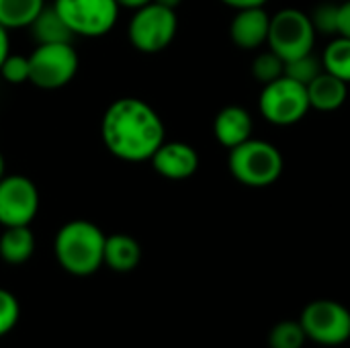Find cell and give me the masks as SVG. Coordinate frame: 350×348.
Instances as JSON below:
<instances>
[{
  "instance_id": "1",
  "label": "cell",
  "mask_w": 350,
  "mask_h": 348,
  "mask_svg": "<svg viewBox=\"0 0 350 348\" xmlns=\"http://www.w3.org/2000/svg\"><path fill=\"white\" fill-rule=\"evenodd\" d=\"M162 117L146 101L135 96L117 98L100 121L105 148L123 162H146L166 142Z\"/></svg>"
},
{
  "instance_id": "2",
  "label": "cell",
  "mask_w": 350,
  "mask_h": 348,
  "mask_svg": "<svg viewBox=\"0 0 350 348\" xmlns=\"http://www.w3.org/2000/svg\"><path fill=\"white\" fill-rule=\"evenodd\" d=\"M107 236L103 230L86 219H72L64 224L53 240V254L57 265L74 277H90L103 267Z\"/></svg>"
},
{
  "instance_id": "3",
  "label": "cell",
  "mask_w": 350,
  "mask_h": 348,
  "mask_svg": "<svg viewBox=\"0 0 350 348\" xmlns=\"http://www.w3.org/2000/svg\"><path fill=\"white\" fill-rule=\"evenodd\" d=\"M228 168L240 185L250 189H265L281 178L285 162L277 146L250 137L230 150Z\"/></svg>"
},
{
  "instance_id": "4",
  "label": "cell",
  "mask_w": 350,
  "mask_h": 348,
  "mask_svg": "<svg viewBox=\"0 0 350 348\" xmlns=\"http://www.w3.org/2000/svg\"><path fill=\"white\" fill-rule=\"evenodd\" d=\"M316 27L312 16L299 8H281L271 16L269 27V49L281 55L285 62L308 55L316 43Z\"/></svg>"
},
{
  "instance_id": "5",
  "label": "cell",
  "mask_w": 350,
  "mask_h": 348,
  "mask_svg": "<svg viewBox=\"0 0 350 348\" xmlns=\"http://www.w3.org/2000/svg\"><path fill=\"white\" fill-rule=\"evenodd\" d=\"M258 109L269 123L287 127L299 123L312 107L308 88L287 76H281L265 84L258 98Z\"/></svg>"
},
{
  "instance_id": "6",
  "label": "cell",
  "mask_w": 350,
  "mask_h": 348,
  "mask_svg": "<svg viewBox=\"0 0 350 348\" xmlns=\"http://www.w3.org/2000/svg\"><path fill=\"white\" fill-rule=\"evenodd\" d=\"M178 29L176 10L166 8L158 2H150L135 10L129 21V41L142 53H158L166 49Z\"/></svg>"
},
{
  "instance_id": "7",
  "label": "cell",
  "mask_w": 350,
  "mask_h": 348,
  "mask_svg": "<svg viewBox=\"0 0 350 348\" xmlns=\"http://www.w3.org/2000/svg\"><path fill=\"white\" fill-rule=\"evenodd\" d=\"M78 53L72 43L37 45L29 55V82L41 90H57L72 82L78 72Z\"/></svg>"
},
{
  "instance_id": "8",
  "label": "cell",
  "mask_w": 350,
  "mask_h": 348,
  "mask_svg": "<svg viewBox=\"0 0 350 348\" xmlns=\"http://www.w3.org/2000/svg\"><path fill=\"white\" fill-rule=\"evenodd\" d=\"M299 324L308 340L322 347H338L350 338L349 308L334 299L310 302L299 316Z\"/></svg>"
},
{
  "instance_id": "9",
  "label": "cell",
  "mask_w": 350,
  "mask_h": 348,
  "mask_svg": "<svg viewBox=\"0 0 350 348\" xmlns=\"http://www.w3.org/2000/svg\"><path fill=\"white\" fill-rule=\"evenodd\" d=\"M53 6L68 29L82 37L107 35L119 16V4L115 0H55Z\"/></svg>"
},
{
  "instance_id": "10",
  "label": "cell",
  "mask_w": 350,
  "mask_h": 348,
  "mask_svg": "<svg viewBox=\"0 0 350 348\" xmlns=\"http://www.w3.org/2000/svg\"><path fill=\"white\" fill-rule=\"evenodd\" d=\"M39 211V191L23 174L0 178V226H29Z\"/></svg>"
},
{
  "instance_id": "11",
  "label": "cell",
  "mask_w": 350,
  "mask_h": 348,
  "mask_svg": "<svg viewBox=\"0 0 350 348\" xmlns=\"http://www.w3.org/2000/svg\"><path fill=\"white\" fill-rule=\"evenodd\" d=\"M154 170L168 180L191 178L199 168V154L185 142H164L150 158Z\"/></svg>"
},
{
  "instance_id": "12",
  "label": "cell",
  "mask_w": 350,
  "mask_h": 348,
  "mask_svg": "<svg viewBox=\"0 0 350 348\" xmlns=\"http://www.w3.org/2000/svg\"><path fill=\"white\" fill-rule=\"evenodd\" d=\"M271 27V14L265 6L236 10V16L230 23V37L242 49H258L267 43Z\"/></svg>"
},
{
  "instance_id": "13",
  "label": "cell",
  "mask_w": 350,
  "mask_h": 348,
  "mask_svg": "<svg viewBox=\"0 0 350 348\" xmlns=\"http://www.w3.org/2000/svg\"><path fill=\"white\" fill-rule=\"evenodd\" d=\"M252 129H254V123H252L250 113L244 107H238V105L224 107L215 115V121H213V135L228 150H232V148L244 144L246 139H250Z\"/></svg>"
},
{
  "instance_id": "14",
  "label": "cell",
  "mask_w": 350,
  "mask_h": 348,
  "mask_svg": "<svg viewBox=\"0 0 350 348\" xmlns=\"http://www.w3.org/2000/svg\"><path fill=\"white\" fill-rule=\"evenodd\" d=\"M306 88L310 96V107L322 113H332L340 109L349 96V84L324 70Z\"/></svg>"
},
{
  "instance_id": "15",
  "label": "cell",
  "mask_w": 350,
  "mask_h": 348,
  "mask_svg": "<svg viewBox=\"0 0 350 348\" xmlns=\"http://www.w3.org/2000/svg\"><path fill=\"white\" fill-rule=\"evenodd\" d=\"M142 260V248L135 238L127 234H113L105 240L103 265L115 273H131Z\"/></svg>"
},
{
  "instance_id": "16",
  "label": "cell",
  "mask_w": 350,
  "mask_h": 348,
  "mask_svg": "<svg viewBox=\"0 0 350 348\" xmlns=\"http://www.w3.org/2000/svg\"><path fill=\"white\" fill-rule=\"evenodd\" d=\"M31 35L37 45H47V43H72L74 33L68 29L55 6H43L41 12L35 16V21L29 25Z\"/></svg>"
},
{
  "instance_id": "17",
  "label": "cell",
  "mask_w": 350,
  "mask_h": 348,
  "mask_svg": "<svg viewBox=\"0 0 350 348\" xmlns=\"http://www.w3.org/2000/svg\"><path fill=\"white\" fill-rule=\"evenodd\" d=\"M35 252V236L29 226L4 228L0 234V258L6 265H25Z\"/></svg>"
},
{
  "instance_id": "18",
  "label": "cell",
  "mask_w": 350,
  "mask_h": 348,
  "mask_svg": "<svg viewBox=\"0 0 350 348\" xmlns=\"http://www.w3.org/2000/svg\"><path fill=\"white\" fill-rule=\"evenodd\" d=\"M45 0H0V25L4 29H29Z\"/></svg>"
},
{
  "instance_id": "19",
  "label": "cell",
  "mask_w": 350,
  "mask_h": 348,
  "mask_svg": "<svg viewBox=\"0 0 350 348\" xmlns=\"http://www.w3.org/2000/svg\"><path fill=\"white\" fill-rule=\"evenodd\" d=\"M322 68L324 72L345 80L350 84V39L336 35L322 53Z\"/></svg>"
},
{
  "instance_id": "20",
  "label": "cell",
  "mask_w": 350,
  "mask_h": 348,
  "mask_svg": "<svg viewBox=\"0 0 350 348\" xmlns=\"http://www.w3.org/2000/svg\"><path fill=\"white\" fill-rule=\"evenodd\" d=\"M308 340L299 320H283L269 332V348H304Z\"/></svg>"
},
{
  "instance_id": "21",
  "label": "cell",
  "mask_w": 350,
  "mask_h": 348,
  "mask_svg": "<svg viewBox=\"0 0 350 348\" xmlns=\"http://www.w3.org/2000/svg\"><path fill=\"white\" fill-rule=\"evenodd\" d=\"M252 76L262 82V84H269L281 76H285V59L281 55H277L273 49L269 51H262L254 57L252 62Z\"/></svg>"
},
{
  "instance_id": "22",
  "label": "cell",
  "mask_w": 350,
  "mask_h": 348,
  "mask_svg": "<svg viewBox=\"0 0 350 348\" xmlns=\"http://www.w3.org/2000/svg\"><path fill=\"white\" fill-rule=\"evenodd\" d=\"M322 62L314 55V53H308V55H301V57H295L291 62H285V76L308 86L320 72H322Z\"/></svg>"
},
{
  "instance_id": "23",
  "label": "cell",
  "mask_w": 350,
  "mask_h": 348,
  "mask_svg": "<svg viewBox=\"0 0 350 348\" xmlns=\"http://www.w3.org/2000/svg\"><path fill=\"white\" fill-rule=\"evenodd\" d=\"M31 66H29V55H18V53H8L0 66V76L8 84H23L29 82Z\"/></svg>"
},
{
  "instance_id": "24",
  "label": "cell",
  "mask_w": 350,
  "mask_h": 348,
  "mask_svg": "<svg viewBox=\"0 0 350 348\" xmlns=\"http://www.w3.org/2000/svg\"><path fill=\"white\" fill-rule=\"evenodd\" d=\"M21 318V306L18 299L8 291V289H0V338L6 336Z\"/></svg>"
},
{
  "instance_id": "25",
  "label": "cell",
  "mask_w": 350,
  "mask_h": 348,
  "mask_svg": "<svg viewBox=\"0 0 350 348\" xmlns=\"http://www.w3.org/2000/svg\"><path fill=\"white\" fill-rule=\"evenodd\" d=\"M310 16H312V23H314L316 31L326 33V35H336V29H338V4H332V2L320 4V6H316V10Z\"/></svg>"
},
{
  "instance_id": "26",
  "label": "cell",
  "mask_w": 350,
  "mask_h": 348,
  "mask_svg": "<svg viewBox=\"0 0 350 348\" xmlns=\"http://www.w3.org/2000/svg\"><path fill=\"white\" fill-rule=\"evenodd\" d=\"M336 35L349 37L350 39V0L345 4H338V29Z\"/></svg>"
},
{
  "instance_id": "27",
  "label": "cell",
  "mask_w": 350,
  "mask_h": 348,
  "mask_svg": "<svg viewBox=\"0 0 350 348\" xmlns=\"http://www.w3.org/2000/svg\"><path fill=\"white\" fill-rule=\"evenodd\" d=\"M226 6L242 10V8H254V6H265L269 0H221Z\"/></svg>"
},
{
  "instance_id": "28",
  "label": "cell",
  "mask_w": 350,
  "mask_h": 348,
  "mask_svg": "<svg viewBox=\"0 0 350 348\" xmlns=\"http://www.w3.org/2000/svg\"><path fill=\"white\" fill-rule=\"evenodd\" d=\"M10 53V41H8V29H4L0 25V66L4 62V57Z\"/></svg>"
},
{
  "instance_id": "29",
  "label": "cell",
  "mask_w": 350,
  "mask_h": 348,
  "mask_svg": "<svg viewBox=\"0 0 350 348\" xmlns=\"http://www.w3.org/2000/svg\"><path fill=\"white\" fill-rule=\"evenodd\" d=\"M115 2L119 4V8H133V10H137V8L150 4L152 0H115Z\"/></svg>"
},
{
  "instance_id": "30",
  "label": "cell",
  "mask_w": 350,
  "mask_h": 348,
  "mask_svg": "<svg viewBox=\"0 0 350 348\" xmlns=\"http://www.w3.org/2000/svg\"><path fill=\"white\" fill-rule=\"evenodd\" d=\"M152 2H158V4H162V6H166V8L176 10V8L180 6V2H183V0H152Z\"/></svg>"
},
{
  "instance_id": "31",
  "label": "cell",
  "mask_w": 350,
  "mask_h": 348,
  "mask_svg": "<svg viewBox=\"0 0 350 348\" xmlns=\"http://www.w3.org/2000/svg\"><path fill=\"white\" fill-rule=\"evenodd\" d=\"M4 176V158H2V154H0V178Z\"/></svg>"
}]
</instances>
